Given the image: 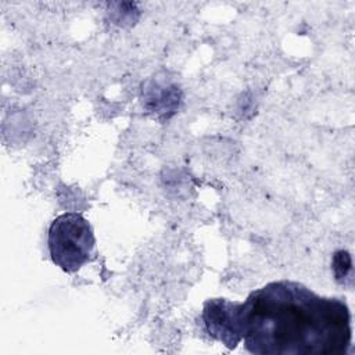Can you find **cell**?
I'll return each instance as SVG.
<instances>
[{
    "label": "cell",
    "mask_w": 355,
    "mask_h": 355,
    "mask_svg": "<svg viewBox=\"0 0 355 355\" xmlns=\"http://www.w3.org/2000/svg\"><path fill=\"white\" fill-rule=\"evenodd\" d=\"M333 272H334V276H336V280L341 284L345 283L347 279H352L351 277V272H352V263H351V257L347 251L341 250V251H337L333 257Z\"/></svg>",
    "instance_id": "cell-4"
},
{
    "label": "cell",
    "mask_w": 355,
    "mask_h": 355,
    "mask_svg": "<svg viewBox=\"0 0 355 355\" xmlns=\"http://www.w3.org/2000/svg\"><path fill=\"white\" fill-rule=\"evenodd\" d=\"M47 244L51 261L64 272L73 273L92 258L96 240L83 215L65 212L51 222Z\"/></svg>",
    "instance_id": "cell-2"
},
{
    "label": "cell",
    "mask_w": 355,
    "mask_h": 355,
    "mask_svg": "<svg viewBox=\"0 0 355 355\" xmlns=\"http://www.w3.org/2000/svg\"><path fill=\"white\" fill-rule=\"evenodd\" d=\"M202 322L207 333L229 349L243 340L241 302L226 298H209L202 306Z\"/></svg>",
    "instance_id": "cell-3"
},
{
    "label": "cell",
    "mask_w": 355,
    "mask_h": 355,
    "mask_svg": "<svg viewBox=\"0 0 355 355\" xmlns=\"http://www.w3.org/2000/svg\"><path fill=\"white\" fill-rule=\"evenodd\" d=\"M244 347L255 355H345L352 329L348 305L301 283L272 282L241 302Z\"/></svg>",
    "instance_id": "cell-1"
}]
</instances>
